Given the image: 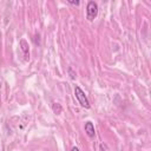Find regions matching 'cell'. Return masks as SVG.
Segmentation results:
<instances>
[{
    "label": "cell",
    "mask_w": 151,
    "mask_h": 151,
    "mask_svg": "<svg viewBox=\"0 0 151 151\" xmlns=\"http://www.w3.org/2000/svg\"><path fill=\"white\" fill-rule=\"evenodd\" d=\"M52 109H53V111H54L55 113H60V112H61V110H63V109H61V106H60V104H58V103H54Z\"/></svg>",
    "instance_id": "5"
},
{
    "label": "cell",
    "mask_w": 151,
    "mask_h": 151,
    "mask_svg": "<svg viewBox=\"0 0 151 151\" xmlns=\"http://www.w3.org/2000/svg\"><path fill=\"white\" fill-rule=\"evenodd\" d=\"M68 2H70V4H72V5H76V6H78V5L80 4V1H79V0H68Z\"/></svg>",
    "instance_id": "7"
},
{
    "label": "cell",
    "mask_w": 151,
    "mask_h": 151,
    "mask_svg": "<svg viewBox=\"0 0 151 151\" xmlns=\"http://www.w3.org/2000/svg\"><path fill=\"white\" fill-rule=\"evenodd\" d=\"M74 94H76V98L78 99L79 104L85 107V109H90V101L87 99V97L85 96V92L79 87V86H76L74 87Z\"/></svg>",
    "instance_id": "1"
},
{
    "label": "cell",
    "mask_w": 151,
    "mask_h": 151,
    "mask_svg": "<svg viewBox=\"0 0 151 151\" xmlns=\"http://www.w3.org/2000/svg\"><path fill=\"white\" fill-rule=\"evenodd\" d=\"M71 151H79V149H78V147H76V146H74V147H72V150H71Z\"/></svg>",
    "instance_id": "9"
},
{
    "label": "cell",
    "mask_w": 151,
    "mask_h": 151,
    "mask_svg": "<svg viewBox=\"0 0 151 151\" xmlns=\"http://www.w3.org/2000/svg\"><path fill=\"white\" fill-rule=\"evenodd\" d=\"M97 14H98V5H97V2L88 1L87 6H86V18H87V20H90V21L94 20Z\"/></svg>",
    "instance_id": "2"
},
{
    "label": "cell",
    "mask_w": 151,
    "mask_h": 151,
    "mask_svg": "<svg viewBox=\"0 0 151 151\" xmlns=\"http://www.w3.org/2000/svg\"><path fill=\"white\" fill-rule=\"evenodd\" d=\"M20 46H21V51H22V53H24V57L26 58V59H28L29 58V53H28V45H27V42H26V40H21L20 41Z\"/></svg>",
    "instance_id": "4"
},
{
    "label": "cell",
    "mask_w": 151,
    "mask_h": 151,
    "mask_svg": "<svg viewBox=\"0 0 151 151\" xmlns=\"http://www.w3.org/2000/svg\"><path fill=\"white\" fill-rule=\"evenodd\" d=\"M100 150H101V151H106V149H105V146H104L103 144L100 145Z\"/></svg>",
    "instance_id": "8"
},
{
    "label": "cell",
    "mask_w": 151,
    "mask_h": 151,
    "mask_svg": "<svg viewBox=\"0 0 151 151\" xmlns=\"http://www.w3.org/2000/svg\"><path fill=\"white\" fill-rule=\"evenodd\" d=\"M68 73H70V77H71V78H72V79H74V78H76V77H77V76H76V73H74V72H73V70H72V68H71V67H70V68H68Z\"/></svg>",
    "instance_id": "6"
},
{
    "label": "cell",
    "mask_w": 151,
    "mask_h": 151,
    "mask_svg": "<svg viewBox=\"0 0 151 151\" xmlns=\"http://www.w3.org/2000/svg\"><path fill=\"white\" fill-rule=\"evenodd\" d=\"M85 132L87 133L88 137H91V138L94 137L96 131H94V126H93V124L91 122H86L85 123Z\"/></svg>",
    "instance_id": "3"
}]
</instances>
